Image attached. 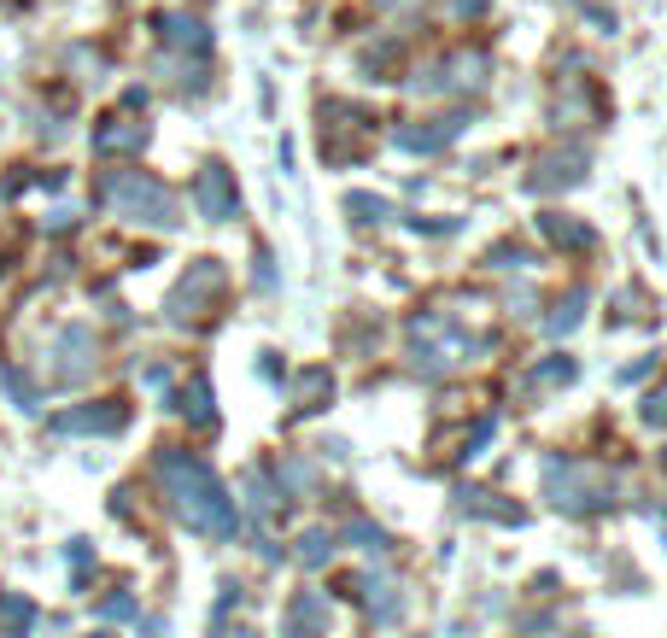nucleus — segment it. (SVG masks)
<instances>
[{"mask_svg": "<svg viewBox=\"0 0 667 638\" xmlns=\"http://www.w3.org/2000/svg\"><path fill=\"white\" fill-rule=\"evenodd\" d=\"M281 638H328V598L322 591H299V598L287 604Z\"/></svg>", "mask_w": 667, "mask_h": 638, "instance_id": "f8f14e48", "label": "nucleus"}, {"mask_svg": "<svg viewBox=\"0 0 667 638\" xmlns=\"http://www.w3.org/2000/svg\"><path fill=\"white\" fill-rule=\"evenodd\" d=\"M346 217H351V223H363V229H374V223H387V217H392V205H387L381 194H351V199H346Z\"/></svg>", "mask_w": 667, "mask_h": 638, "instance_id": "4be33fe9", "label": "nucleus"}, {"mask_svg": "<svg viewBox=\"0 0 667 638\" xmlns=\"http://www.w3.org/2000/svg\"><path fill=\"white\" fill-rule=\"evenodd\" d=\"M217 294H223V264H217V258H194V264H187V270H182L176 294L164 299V322H176V328H194L205 305H217Z\"/></svg>", "mask_w": 667, "mask_h": 638, "instance_id": "39448f33", "label": "nucleus"}, {"mask_svg": "<svg viewBox=\"0 0 667 638\" xmlns=\"http://www.w3.org/2000/svg\"><path fill=\"white\" fill-rule=\"evenodd\" d=\"M574 375H579V369H574V358H562V352L533 363V381H538V387H568Z\"/></svg>", "mask_w": 667, "mask_h": 638, "instance_id": "5701e85b", "label": "nucleus"}, {"mask_svg": "<svg viewBox=\"0 0 667 638\" xmlns=\"http://www.w3.org/2000/svg\"><path fill=\"white\" fill-rule=\"evenodd\" d=\"M94 615H100V621H112V627H117V621H135V598H130V591H112V598L100 604Z\"/></svg>", "mask_w": 667, "mask_h": 638, "instance_id": "bb28decb", "label": "nucleus"}, {"mask_svg": "<svg viewBox=\"0 0 667 638\" xmlns=\"http://www.w3.org/2000/svg\"><path fill=\"white\" fill-rule=\"evenodd\" d=\"M153 24H158L164 41H176V48H187V53H205V48H212V24L194 18V12H158Z\"/></svg>", "mask_w": 667, "mask_h": 638, "instance_id": "4468645a", "label": "nucleus"}, {"mask_svg": "<svg viewBox=\"0 0 667 638\" xmlns=\"http://www.w3.org/2000/svg\"><path fill=\"white\" fill-rule=\"evenodd\" d=\"M404 352H410L415 363H428V369H445V363H456V358H481L486 340H469V346H463V328H456V322L415 317L410 335H404Z\"/></svg>", "mask_w": 667, "mask_h": 638, "instance_id": "20e7f679", "label": "nucleus"}, {"mask_svg": "<svg viewBox=\"0 0 667 638\" xmlns=\"http://www.w3.org/2000/svg\"><path fill=\"white\" fill-rule=\"evenodd\" d=\"M538 475H545V498L562 510V516H603V510H615L620 498H627V486H620L615 475H597V469L574 463V457H545Z\"/></svg>", "mask_w": 667, "mask_h": 638, "instance_id": "f03ea898", "label": "nucleus"}, {"mask_svg": "<svg viewBox=\"0 0 667 638\" xmlns=\"http://www.w3.org/2000/svg\"><path fill=\"white\" fill-rule=\"evenodd\" d=\"M0 387L12 393V404H18V410H41V393L30 387V375H18V369H0Z\"/></svg>", "mask_w": 667, "mask_h": 638, "instance_id": "393cba45", "label": "nucleus"}, {"mask_svg": "<svg viewBox=\"0 0 667 638\" xmlns=\"http://www.w3.org/2000/svg\"><path fill=\"white\" fill-rule=\"evenodd\" d=\"M486 12V0H456V18H481Z\"/></svg>", "mask_w": 667, "mask_h": 638, "instance_id": "72a5a7b5", "label": "nucleus"}, {"mask_svg": "<svg viewBox=\"0 0 667 638\" xmlns=\"http://www.w3.org/2000/svg\"><path fill=\"white\" fill-rule=\"evenodd\" d=\"M358 604L369 609V621H374V627H399V615H404V591H399V580H392V574L369 568V574H358Z\"/></svg>", "mask_w": 667, "mask_h": 638, "instance_id": "9d476101", "label": "nucleus"}, {"mask_svg": "<svg viewBox=\"0 0 667 638\" xmlns=\"http://www.w3.org/2000/svg\"><path fill=\"white\" fill-rule=\"evenodd\" d=\"M579 317H586V287H574V294H568V299H562L556 311L545 317V335H551V340H562V335H568V328H574Z\"/></svg>", "mask_w": 667, "mask_h": 638, "instance_id": "6ab92c4d", "label": "nucleus"}, {"mask_svg": "<svg viewBox=\"0 0 667 638\" xmlns=\"http://www.w3.org/2000/svg\"><path fill=\"white\" fill-rule=\"evenodd\" d=\"M246 504H253L258 516H269V510H276V486H269V475H258V469L246 475Z\"/></svg>", "mask_w": 667, "mask_h": 638, "instance_id": "a878e982", "label": "nucleus"}, {"mask_svg": "<svg viewBox=\"0 0 667 638\" xmlns=\"http://www.w3.org/2000/svg\"><path fill=\"white\" fill-rule=\"evenodd\" d=\"M346 539L358 545V550H369V557H381V550H392V533H381L374 522H351V527H346Z\"/></svg>", "mask_w": 667, "mask_h": 638, "instance_id": "b1692460", "label": "nucleus"}, {"mask_svg": "<svg viewBox=\"0 0 667 638\" xmlns=\"http://www.w3.org/2000/svg\"><path fill=\"white\" fill-rule=\"evenodd\" d=\"M538 235L545 240H556L562 253H586V246L597 240L586 223H574V217H562V212H538Z\"/></svg>", "mask_w": 667, "mask_h": 638, "instance_id": "dca6fc26", "label": "nucleus"}, {"mask_svg": "<svg viewBox=\"0 0 667 638\" xmlns=\"http://www.w3.org/2000/svg\"><path fill=\"white\" fill-rule=\"evenodd\" d=\"M281 475H287L281 486L294 492V498H299V492H310V469H305V463H281Z\"/></svg>", "mask_w": 667, "mask_h": 638, "instance_id": "7c9ffc66", "label": "nucleus"}, {"mask_svg": "<svg viewBox=\"0 0 667 638\" xmlns=\"http://www.w3.org/2000/svg\"><path fill=\"white\" fill-rule=\"evenodd\" d=\"M153 469H158V486H164V498H171L182 527H194V533H205V539H217V545L235 539L240 516H235V498L223 492V481L212 475V463L194 457V451H182V445H171V451H158Z\"/></svg>", "mask_w": 667, "mask_h": 638, "instance_id": "f257e3e1", "label": "nucleus"}, {"mask_svg": "<svg viewBox=\"0 0 667 638\" xmlns=\"http://www.w3.org/2000/svg\"><path fill=\"white\" fill-rule=\"evenodd\" d=\"M171 410H182L187 422H212V387L187 381V393H171Z\"/></svg>", "mask_w": 667, "mask_h": 638, "instance_id": "aec40b11", "label": "nucleus"}, {"mask_svg": "<svg viewBox=\"0 0 667 638\" xmlns=\"http://www.w3.org/2000/svg\"><path fill=\"white\" fill-rule=\"evenodd\" d=\"M35 627V604L30 598H18V591H7V598H0V632H30Z\"/></svg>", "mask_w": 667, "mask_h": 638, "instance_id": "412c9836", "label": "nucleus"}, {"mask_svg": "<svg viewBox=\"0 0 667 638\" xmlns=\"http://www.w3.org/2000/svg\"><path fill=\"white\" fill-rule=\"evenodd\" d=\"M328 557H334V533H328V527H305V533H299V563H305V574L328 568Z\"/></svg>", "mask_w": 667, "mask_h": 638, "instance_id": "a211bd4d", "label": "nucleus"}, {"mask_svg": "<svg viewBox=\"0 0 667 638\" xmlns=\"http://www.w3.org/2000/svg\"><path fill=\"white\" fill-rule=\"evenodd\" d=\"M123 422H130V410H123L117 399H94V404L59 410L48 428L59 440H112V434H123Z\"/></svg>", "mask_w": 667, "mask_h": 638, "instance_id": "423d86ee", "label": "nucleus"}, {"mask_svg": "<svg viewBox=\"0 0 667 638\" xmlns=\"http://www.w3.org/2000/svg\"><path fill=\"white\" fill-rule=\"evenodd\" d=\"M492 434H497V422H492V416H481V422L469 428V445H463V457H481V451H486V440H492Z\"/></svg>", "mask_w": 667, "mask_h": 638, "instance_id": "c756f323", "label": "nucleus"}, {"mask_svg": "<svg viewBox=\"0 0 667 638\" xmlns=\"http://www.w3.org/2000/svg\"><path fill=\"white\" fill-rule=\"evenodd\" d=\"M94 335L89 328H65L59 335V346H53V381H65V387H76V381H89L94 375Z\"/></svg>", "mask_w": 667, "mask_h": 638, "instance_id": "9b49d317", "label": "nucleus"}, {"mask_svg": "<svg viewBox=\"0 0 667 638\" xmlns=\"http://www.w3.org/2000/svg\"><path fill=\"white\" fill-rule=\"evenodd\" d=\"M638 416L650 422V428H667V387H656V393L638 404Z\"/></svg>", "mask_w": 667, "mask_h": 638, "instance_id": "c85d7f7f", "label": "nucleus"}, {"mask_svg": "<svg viewBox=\"0 0 667 638\" xmlns=\"http://www.w3.org/2000/svg\"><path fill=\"white\" fill-rule=\"evenodd\" d=\"M492 76V59L486 53H456V59H440V65H428L422 76H415V89L422 94H451V89H463V94H474L481 82Z\"/></svg>", "mask_w": 667, "mask_h": 638, "instance_id": "6e6552de", "label": "nucleus"}, {"mask_svg": "<svg viewBox=\"0 0 667 638\" xmlns=\"http://www.w3.org/2000/svg\"><path fill=\"white\" fill-rule=\"evenodd\" d=\"M586 176H592V153H586V147H556V153H545V158L527 171V194L551 199V194L574 188V182H586Z\"/></svg>", "mask_w": 667, "mask_h": 638, "instance_id": "0eeeda50", "label": "nucleus"}, {"mask_svg": "<svg viewBox=\"0 0 667 638\" xmlns=\"http://www.w3.org/2000/svg\"><path fill=\"white\" fill-rule=\"evenodd\" d=\"M158 82H171V89L182 94H199L205 89V59L199 53H158Z\"/></svg>", "mask_w": 667, "mask_h": 638, "instance_id": "2eb2a0df", "label": "nucleus"}, {"mask_svg": "<svg viewBox=\"0 0 667 638\" xmlns=\"http://www.w3.org/2000/svg\"><path fill=\"white\" fill-rule=\"evenodd\" d=\"M650 369H656V358H638V363H627V369H620V387L644 381V375H650Z\"/></svg>", "mask_w": 667, "mask_h": 638, "instance_id": "473e14b6", "label": "nucleus"}, {"mask_svg": "<svg viewBox=\"0 0 667 638\" xmlns=\"http://www.w3.org/2000/svg\"><path fill=\"white\" fill-rule=\"evenodd\" d=\"M374 7H381V12H392V7H415V0H374Z\"/></svg>", "mask_w": 667, "mask_h": 638, "instance_id": "f704fd0d", "label": "nucleus"}, {"mask_svg": "<svg viewBox=\"0 0 667 638\" xmlns=\"http://www.w3.org/2000/svg\"><path fill=\"white\" fill-rule=\"evenodd\" d=\"M147 147V123H141L135 112L130 117H106L94 130V153H141Z\"/></svg>", "mask_w": 667, "mask_h": 638, "instance_id": "ddd939ff", "label": "nucleus"}, {"mask_svg": "<svg viewBox=\"0 0 667 638\" xmlns=\"http://www.w3.org/2000/svg\"><path fill=\"white\" fill-rule=\"evenodd\" d=\"M574 117H579V94H562L556 112H551V123H574Z\"/></svg>", "mask_w": 667, "mask_h": 638, "instance_id": "2f4dec72", "label": "nucleus"}, {"mask_svg": "<svg viewBox=\"0 0 667 638\" xmlns=\"http://www.w3.org/2000/svg\"><path fill=\"white\" fill-rule=\"evenodd\" d=\"M194 199H199V217H212V223H235L240 217V194H235L228 164H205L199 182H194Z\"/></svg>", "mask_w": 667, "mask_h": 638, "instance_id": "1a4fd4ad", "label": "nucleus"}, {"mask_svg": "<svg viewBox=\"0 0 667 638\" xmlns=\"http://www.w3.org/2000/svg\"><path fill=\"white\" fill-rule=\"evenodd\" d=\"M253 281L264 287V294H276V253H269V246L253 253Z\"/></svg>", "mask_w": 667, "mask_h": 638, "instance_id": "cd10ccee", "label": "nucleus"}, {"mask_svg": "<svg viewBox=\"0 0 667 638\" xmlns=\"http://www.w3.org/2000/svg\"><path fill=\"white\" fill-rule=\"evenodd\" d=\"M392 147L399 153H445V135L433 130V123H399V130H392Z\"/></svg>", "mask_w": 667, "mask_h": 638, "instance_id": "f3484780", "label": "nucleus"}, {"mask_svg": "<svg viewBox=\"0 0 667 638\" xmlns=\"http://www.w3.org/2000/svg\"><path fill=\"white\" fill-rule=\"evenodd\" d=\"M100 199H106V212H117L123 223L176 229V199H171V188H164L158 176L135 171V164H123V171H106V176H100Z\"/></svg>", "mask_w": 667, "mask_h": 638, "instance_id": "7ed1b4c3", "label": "nucleus"}]
</instances>
